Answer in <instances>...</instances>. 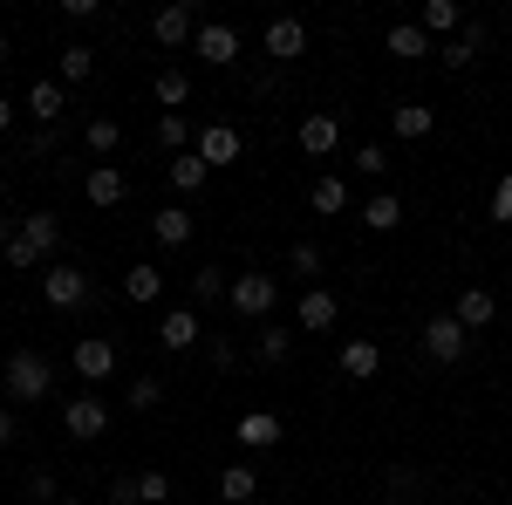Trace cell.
Returning <instances> with one entry per match:
<instances>
[{
  "instance_id": "obj_1",
  "label": "cell",
  "mask_w": 512,
  "mask_h": 505,
  "mask_svg": "<svg viewBox=\"0 0 512 505\" xmlns=\"http://www.w3.org/2000/svg\"><path fill=\"white\" fill-rule=\"evenodd\" d=\"M55 246H62V219H55V212H28L21 233L7 239V267H14V273L55 267Z\"/></svg>"
},
{
  "instance_id": "obj_2",
  "label": "cell",
  "mask_w": 512,
  "mask_h": 505,
  "mask_svg": "<svg viewBox=\"0 0 512 505\" xmlns=\"http://www.w3.org/2000/svg\"><path fill=\"white\" fill-rule=\"evenodd\" d=\"M0 389H7V403L21 410V403H41V396L55 389V376H48V362H41L35 349H14L7 369H0Z\"/></svg>"
},
{
  "instance_id": "obj_3",
  "label": "cell",
  "mask_w": 512,
  "mask_h": 505,
  "mask_svg": "<svg viewBox=\"0 0 512 505\" xmlns=\"http://www.w3.org/2000/svg\"><path fill=\"white\" fill-rule=\"evenodd\" d=\"M274 301H280V280H274V273H239L233 294H226V308L246 314V321H267V314H274Z\"/></svg>"
},
{
  "instance_id": "obj_4",
  "label": "cell",
  "mask_w": 512,
  "mask_h": 505,
  "mask_svg": "<svg viewBox=\"0 0 512 505\" xmlns=\"http://www.w3.org/2000/svg\"><path fill=\"white\" fill-rule=\"evenodd\" d=\"M41 294H48V308H82L89 301V280H82V267L55 260V267H41Z\"/></svg>"
},
{
  "instance_id": "obj_5",
  "label": "cell",
  "mask_w": 512,
  "mask_h": 505,
  "mask_svg": "<svg viewBox=\"0 0 512 505\" xmlns=\"http://www.w3.org/2000/svg\"><path fill=\"white\" fill-rule=\"evenodd\" d=\"M62 430H69L76 444H96V437L110 430V410H103L96 396H69V403H62Z\"/></svg>"
},
{
  "instance_id": "obj_6",
  "label": "cell",
  "mask_w": 512,
  "mask_h": 505,
  "mask_svg": "<svg viewBox=\"0 0 512 505\" xmlns=\"http://www.w3.org/2000/svg\"><path fill=\"white\" fill-rule=\"evenodd\" d=\"M192 55H198V62H212V69H226V62H239V28H226V21H198Z\"/></svg>"
},
{
  "instance_id": "obj_7",
  "label": "cell",
  "mask_w": 512,
  "mask_h": 505,
  "mask_svg": "<svg viewBox=\"0 0 512 505\" xmlns=\"http://www.w3.org/2000/svg\"><path fill=\"white\" fill-rule=\"evenodd\" d=\"M465 342H472V335L458 328V314H431V321H424V355H431V362H458Z\"/></svg>"
},
{
  "instance_id": "obj_8",
  "label": "cell",
  "mask_w": 512,
  "mask_h": 505,
  "mask_svg": "<svg viewBox=\"0 0 512 505\" xmlns=\"http://www.w3.org/2000/svg\"><path fill=\"white\" fill-rule=\"evenodd\" d=\"M151 35H158L164 48H185V41L198 35V7H192V0H171V7H158V21H151Z\"/></svg>"
},
{
  "instance_id": "obj_9",
  "label": "cell",
  "mask_w": 512,
  "mask_h": 505,
  "mask_svg": "<svg viewBox=\"0 0 512 505\" xmlns=\"http://www.w3.org/2000/svg\"><path fill=\"white\" fill-rule=\"evenodd\" d=\"M335 362H342V376H349V383H376V369H383V349H376L369 335H349Z\"/></svg>"
},
{
  "instance_id": "obj_10",
  "label": "cell",
  "mask_w": 512,
  "mask_h": 505,
  "mask_svg": "<svg viewBox=\"0 0 512 505\" xmlns=\"http://www.w3.org/2000/svg\"><path fill=\"white\" fill-rule=\"evenodd\" d=\"M205 335V321H198L192 308H171V314H158V349H171V355H185Z\"/></svg>"
},
{
  "instance_id": "obj_11",
  "label": "cell",
  "mask_w": 512,
  "mask_h": 505,
  "mask_svg": "<svg viewBox=\"0 0 512 505\" xmlns=\"http://www.w3.org/2000/svg\"><path fill=\"white\" fill-rule=\"evenodd\" d=\"M294 321H301L308 335H328V328L342 321V301H335L328 287H315V294H301V308H294Z\"/></svg>"
},
{
  "instance_id": "obj_12",
  "label": "cell",
  "mask_w": 512,
  "mask_h": 505,
  "mask_svg": "<svg viewBox=\"0 0 512 505\" xmlns=\"http://www.w3.org/2000/svg\"><path fill=\"white\" fill-rule=\"evenodd\" d=\"M267 55H274V62H301V55H308V28L287 21V14L267 21Z\"/></svg>"
},
{
  "instance_id": "obj_13",
  "label": "cell",
  "mask_w": 512,
  "mask_h": 505,
  "mask_svg": "<svg viewBox=\"0 0 512 505\" xmlns=\"http://www.w3.org/2000/svg\"><path fill=\"white\" fill-rule=\"evenodd\" d=\"M294 137H301V151H308V157H328L335 144H342V123L328 117V110H315V117H301V130H294Z\"/></svg>"
},
{
  "instance_id": "obj_14",
  "label": "cell",
  "mask_w": 512,
  "mask_h": 505,
  "mask_svg": "<svg viewBox=\"0 0 512 505\" xmlns=\"http://www.w3.org/2000/svg\"><path fill=\"white\" fill-rule=\"evenodd\" d=\"M164 178H171V192H178V198H192V192H205L212 164H205L198 151H185V157H171V164H164Z\"/></svg>"
},
{
  "instance_id": "obj_15",
  "label": "cell",
  "mask_w": 512,
  "mask_h": 505,
  "mask_svg": "<svg viewBox=\"0 0 512 505\" xmlns=\"http://www.w3.org/2000/svg\"><path fill=\"white\" fill-rule=\"evenodd\" d=\"M192 151L205 157V164H233V157H239V130H233V123H205Z\"/></svg>"
},
{
  "instance_id": "obj_16",
  "label": "cell",
  "mask_w": 512,
  "mask_h": 505,
  "mask_svg": "<svg viewBox=\"0 0 512 505\" xmlns=\"http://www.w3.org/2000/svg\"><path fill=\"white\" fill-rule=\"evenodd\" d=\"M308 205H315L321 219H342V212H349V178H335V171H321L315 185H308Z\"/></svg>"
},
{
  "instance_id": "obj_17",
  "label": "cell",
  "mask_w": 512,
  "mask_h": 505,
  "mask_svg": "<svg viewBox=\"0 0 512 505\" xmlns=\"http://www.w3.org/2000/svg\"><path fill=\"white\" fill-rule=\"evenodd\" d=\"M110 369H117V349H110L103 335H82V342H76V376H89V383H103Z\"/></svg>"
},
{
  "instance_id": "obj_18",
  "label": "cell",
  "mask_w": 512,
  "mask_h": 505,
  "mask_svg": "<svg viewBox=\"0 0 512 505\" xmlns=\"http://www.w3.org/2000/svg\"><path fill=\"white\" fill-rule=\"evenodd\" d=\"M390 130L403 137V144H417V137H431V130H437V110H431V103H396Z\"/></svg>"
},
{
  "instance_id": "obj_19",
  "label": "cell",
  "mask_w": 512,
  "mask_h": 505,
  "mask_svg": "<svg viewBox=\"0 0 512 505\" xmlns=\"http://www.w3.org/2000/svg\"><path fill=\"white\" fill-rule=\"evenodd\" d=\"M192 233H198V219L185 212V205H164V212H151V239H158V246H185Z\"/></svg>"
},
{
  "instance_id": "obj_20",
  "label": "cell",
  "mask_w": 512,
  "mask_h": 505,
  "mask_svg": "<svg viewBox=\"0 0 512 505\" xmlns=\"http://www.w3.org/2000/svg\"><path fill=\"white\" fill-rule=\"evenodd\" d=\"M417 28H424V35H465V7H458V0H424V14H417Z\"/></svg>"
},
{
  "instance_id": "obj_21",
  "label": "cell",
  "mask_w": 512,
  "mask_h": 505,
  "mask_svg": "<svg viewBox=\"0 0 512 505\" xmlns=\"http://www.w3.org/2000/svg\"><path fill=\"white\" fill-rule=\"evenodd\" d=\"M62 110H69V89H62V82H35V89H28V117H35V123H48V130H55V123H62Z\"/></svg>"
},
{
  "instance_id": "obj_22",
  "label": "cell",
  "mask_w": 512,
  "mask_h": 505,
  "mask_svg": "<svg viewBox=\"0 0 512 505\" xmlns=\"http://www.w3.org/2000/svg\"><path fill=\"white\" fill-rule=\"evenodd\" d=\"M82 192H89V205H123V192H130V178H123L117 164H96V171L82 178Z\"/></svg>"
},
{
  "instance_id": "obj_23",
  "label": "cell",
  "mask_w": 512,
  "mask_h": 505,
  "mask_svg": "<svg viewBox=\"0 0 512 505\" xmlns=\"http://www.w3.org/2000/svg\"><path fill=\"white\" fill-rule=\"evenodd\" d=\"M239 444H246V451H274L280 444V417L274 410H246V417H239Z\"/></svg>"
},
{
  "instance_id": "obj_24",
  "label": "cell",
  "mask_w": 512,
  "mask_h": 505,
  "mask_svg": "<svg viewBox=\"0 0 512 505\" xmlns=\"http://www.w3.org/2000/svg\"><path fill=\"white\" fill-rule=\"evenodd\" d=\"M123 294H130V308H151V301L164 294V273L151 267V260H137V267L123 273Z\"/></svg>"
},
{
  "instance_id": "obj_25",
  "label": "cell",
  "mask_w": 512,
  "mask_h": 505,
  "mask_svg": "<svg viewBox=\"0 0 512 505\" xmlns=\"http://www.w3.org/2000/svg\"><path fill=\"white\" fill-rule=\"evenodd\" d=\"M219 499L226 505H260V478H253V465H226L219 471Z\"/></svg>"
},
{
  "instance_id": "obj_26",
  "label": "cell",
  "mask_w": 512,
  "mask_h": 505,
  "mask_svg": "<svg viewBox=\"0 0 512 505\" xmlns=\"http://www.w3.org/2000/svg\"><path fill=\"white\" fill-rule=\"evenodd\" d=\"M89 76H96V48L69 41V48H62V62H55V82H62V89H76V82H89Z\"/></svg>"
},
{
  "instance_id": "obj_27",
  "label": "cell",
  "mask_w": 512,
  "mask_h": 505,
  "mask_svg": "<svg viewBox=\"0 0 512 505\" xmlns=\"http://www.w3.org/2000/svg\"><path fill=\"white\" fill-rule=\"evenodd\" d=\"M458 328H465V335H472V328H485V321H492V314H499V301H492V294H485V287H465V294H458Z\"/></svg>"
},
{
  "instance_id": "obj_28",
  "label": "cell",
  "mask_w": 512,
  "mask_h": 505,
  "mask_svg": "<svg viewBox=\"0 0 512 505\" xmlns=\"http://www.w3.org/2000/svg\"><path fill=\"white\" fill-rule=\"evenodd\" d=\"M362 226H369V233H396V226H403V198L376 192L369 205H362Z\"/></svg>"
},
{
  "instance_id": "obj_29",
  "label": "cell",
  "mask_w": 512,
  "mask_h": 505,
  "mask_svg": "<svg viewBox=\"0 0 512 505\" xmlns=\"http://www.w3.org/2000/svg\"><path fill=\"white\" fill-rule=\"evenodd\" d=\"M383 48H390V55H403V62H417V55H431V35H424L417 21H396L390 35H383Z\"/></svg>"
},
{
  "instance_id": "obj_30",
  "label": "cell",
  "mask_w": 512,
  "mask_h": 505,
  "mask_svg": "<svg viewBox=\"0 0 512 505\" xmlns=\"http://www.w3.org/2000/svg\"><path fill=\"white\" fill-rule=\"evenodd\" d=\"M151 89H158L164 110H185V103H192V76H185V69H158V82H151Z\"/></svg>"
},
{
  "instance_id": "obj_31",
  "label": "cell",
  "mask_w": 512,
  "mask_h": 505,
  "mask_svg": "<svg viewBox=\"0 0 512 505\" xmlns=\"http://www.w3.org/2000/svg\"><path fill=\"white\" fill-rule=\"evenodd\" d=\"M158 144H164L171 157L192 151V123H185V110H164V117H158Z\"/></svg>"
},
{
  "instance_id": "obj_32",
  "label": "cell",
  "mask_w": 512,
  "mask_h": 505,
  "mask_svg": "<svg viewBox=\"0 0 512 505\" xmlns=\"http://www.w3.org/2000/svg\"><path fill=\"white\" fill-rule=\"evenodd\" d=\"M82 144H89L96 157H110V151L123 144V123H117V117H89V130H82Z\"/></svg>"
},
{
  "instance_id": "obj_33",
  "label": "cell",
  "mask_w": 512,
  "mask_h": 505,
  "mask_svg": "<svg viewBox=\"0 0 512 505\" xmlns=\"http://www.w3.org/2000/svg\"><path fill=\"white\" fill-rule=\"evenodd\" d=\"M130 499L137 505H171V478H164V471H137V478H130Z\"/></svg>"
},
{
  "instance_id": "obj_34",
  "label": "cell",
  "mask_w": 512,
  "mask_h": 505,
  "mask_svg": "<svg viewBox=\"0 0 512 505\" xmlns=\"http://www.w3.org/2000/svg\"><path fill=\"white\" fill-rule=\"evenodd\" d=\"M192 294H198V301H226V294H233L226 267H198V273H192Z\"/></svg>"
},
{
  "instance_id": "obj_35",
  "label": "cell",
  "mask_w": 512,
  "mask_h": 505,
  "mask_svg": "<svg viewBox=\"0 0 512 505\" xmlns=\"http://www.w3.org/2000/svg\"><path fill=\"white\" fill-rule=\"evenodd\" d=\"M158 403H164L158 376H130V410H158Z\"/></svg>"
},
{
  "instance_id": "obj_36",
  "label": "cell",
  "mask_w": 512,
  "mask_h": 505,
  "mask_svg": "<svg viewBox=\"0 0 512 505\" xmlns=\"http://www.w3.org/2000/svg\"><path fill=\"white\" fill-rule=\"evenodd\" d=\"M437 62H444V69L458 76V69H472V62H478V48H472L465 35H458V41H444V48H437Z\"/></svg>"
},
{
  "instance_id": "obj_37",
  "label": "cell",
  "mask_w": 512,
  "mask_h": 505,
  "mask_svg": "<svg viewBox=\"0 0 512 505\" xmlns=\"http://www.w3.org/2000/svg\"><path fill=\"white\" fill-rule=\"evenodd\" d=\"M287 349H294L287 328H260V362H287Z\"/></svg>"
},
{
  "instance_id": "obj_38",
  "label": "cell",
  "mask_w": 512,
  "mask_h": 505,
  "mask_svg": "<svg viewBox=\"0 0 512 505\" xmlns=\"http://www.w3.org/2000/svg\"><path fill=\"white\" fill-rule=\"evenodd\" d=\"M355 171H362V178H383V171H390V151H383V144H362V151H355Z\"/></svg>"
},
{
  "instance_id": "obj_39",
  "label": "cell",
  "mask_w": 512,
  "mask_h": 505,
  "mask_svg": "<svg viewBox=\"0 0 512 505\" xmlns=\"http://www.w3.org/2000/svg\"><path fill=\"white\" fill-rule=\"evenodd\" d=\"M21 499H28V505H62V492H55V478H48V471H35Z\"/></svg>"
},
{
  "instance_id": "obj_40",
  "label": "cell",
  "mask_w": 512,
  "mask_h": 505,
  "mask_svg": "<svg viewBox=\"0 0 512 505\" xmlns=\"http://www.w3.org/2000/svg\"><path fill=\"white\" fill-rule=\"evenodd\" d=\"M294 273H321V246L315 239H294V260H287Z\"/></svg>"
},
{
  "instance_id": "obj_41",
  "label": "cell",
  "mask_w": 512,
  "mask_h": 505,
  "mask_svg": "<svg viewBox=\"0 0 512 505\" xmlns=\"http://www.w3.org/2000/svg\"><path fill=\"white\" fill-rule=\"evenodd\" d=\"M417 485H424V478H417L410 465H396V471H390V492H396V499H417Z\"/></svg>"
},
{
  "instance_id": "obj_42",
  "label": "cell",
  "mask_w": 512,
  "mask_h": 505,
  "mask_svg": "<svg viewBox=\"0 0 512 505\" xmlns=\"http://www.w3.org/2000/svg\"><path fill=\"white\" fill-rule=\"evenodd\" d=\"M492 219H512V171L492 185Z\"/></svg>"
},
{
  "instance_id": "obj_43",
  "label": "cell",
  "mask_w": 512,
  "mask_h": 505,
  "mask_svg": "<svg viewBox=\"0 0 512 505\" xmlns=\"http://www.w3.org/2000/svg\"><path fill=\"white\" fill-rule=\"evenodd\" d=\"M62 14H69V21H96V14H103V0H62Z\"/></svg>"
},
{
  "instance_id": "obj_44",
  "label": "cell",
  "mask_w": 512,
  "mask_h": 505,
  "mask_svg": "<svg viewBox=\"0 0 512 505\" xmlns=\"http://www.w3.org/2000/svg\"><path fill=\"white\" fill-rule=\"evenodd\" d=\"M14 444V403H0V451Z\"/></svg>"
},
{
  "instance_id": "obj_45",
  "label": "cell",
  "mask_w": 512,
  "mask_h": 505,
  "mask_svg": "<svg viewBox=\"0 0 512 505\" xmlns=\"http://www.w3.org/2000/svg\"><path fill=\"white\" fill-rule=\"evenodd\" d=\"M0 130H14V103L7 96H0Z\"/></svg>"
},
{
  "instance_id": "obj_46",
  "label": "cell",
  "mask_w": 512,
  "mask_h": 505,
  "mask_svg": "<svg viewBox=\"0 0 512 505\" xmlns=\"http://www.w3.org/2000/svg\"><path fill=\"white\" fill-rule=\"evenodd\" d=\"M0 55H7V35H0Z\"/></svg>"
},
{
  "instance_id": "obj_47",
  "label": "cell",
  "mask_w": 512,
  "mask_h": 505,
  "mask_svg": "<svg viewBox=\"0 0 512 505\" xmlns=\"http://www.w3.org/2000/svg\"><path fill=\"white\" fill-rule=\"evenodd\" d=\"M62 505H82V499H62Z\"/></svg>"
}]
</instances>
